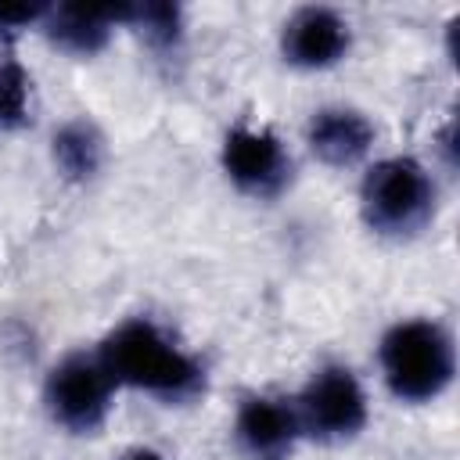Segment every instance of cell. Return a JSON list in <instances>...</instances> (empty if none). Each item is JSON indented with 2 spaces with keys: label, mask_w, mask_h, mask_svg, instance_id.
I'll return each instance as SVG.
<instances>
[{
  "label": "cell",
  "mask_w": 460,
  "mask_h": 460,
  "mask_svg": "<svg viewBox=\"0 0 460 460\" xmlns=\"http://www.w3.org/2000/svg\"><path fill=\"white\" fill-rule=\"evenodd\" d=\"M50 162L65 183L86 187L108 165V137L93 119L72 115L50 133Z\"/></svg>",
  "instance_id": "obj_11"
},
{
  "label": "cell",
  "mask_w": 460,
  "mask_h": 460,
  "mask_svg": "<svg viewBox=\"0 0 460 460\" xmlns=\"http://www.w3.org/2000/svg\"><path fill=\"white\" fill-rule=\"evenodd\" d=\"M32 119V75L29 68L0 54V133H14Z\"/></svg>",
  "instance_id": "obj_13"
},
{
  "label": "cell",
  "mask_w": 460,
  "mask_h": 460,
  "mask_svg": "<svg viewBox=\"0 0 460 460\" xmlns=\"http://www.w3.org/2000/svg\"><path fill=\"white\" fill-rule=\"evenodd\" d=\"M377 144L374 119L356 104H320L305 119V147L327 169H359Z\"/></svg>",
  "instance_id": "obj_9"
},
{
  "label": "cell",
  "mask_w": 460,
  "mask_h": 460,
  "mask_svg": "<svg viewBox=\"0 0 460 460\" xmlns=\"http://www.w3.org/2000/svg\"><path fill=\"white\" fill-rule=\"evenodd\" d=\"M219 169L226 183L252 201H277L295 183V155L266 122H234L219 140Z\"/></svg>",
  "instance_id": "obj_6"
},
{
  "label": "cell",
  "mask_w": 460,
  "mask_h": 460,
  "mask_svg": "<svg viewBox=\"0 0 460 460\" xmlns=\"http://www.w3.org/2000/svg\"><path fill=\"white\" fill-rule=\"evenodd\" d=\"M438 216V180L413 155H385L363 165L359 219L381 241H413Z\"/></svg>",
  "instance_id": "obj_3"
},
{
  "label": "cell",
  "mask_w": 460,
  "mask_h": 460,
  "mask_svg": "<svg viewBox=\"0 0 460 460\" xmlns=\"http://www.w3.org/2000/svg\"><path fill=\"white\" fill-rule=\"evenodd\" d=\"M119 460H169L165 453H158L155 446H133V449H126Z\"/></svg>",
  "instance_id": "obj_15"
},
{
  "label": "cell",
  "mask_w": 460,
  "mask_h": 460,
  "mask_svg": "<svg viewBox=\"0 0 460 460\" xmlns=\"http://www.w3.org/2000/svg\"><path fill=\"white\" fill-rule=\"evenodd\" d=\"M119 385V392H140L162 406H190L208 388V367L155 316L119 320L93 349Z\"/></svg>",
  "instance_id": "obj_1"
},
{
  "label": "cell",
  "mask_w": 460,
  "mask_h": 460,
  "mask_svg": "<svg viewBox=\"0 0 460 460\" xmlns=\"http://www.w3.org/2000/svg\"><path fill=\"white\" fill-rule=\"evenodd\" d=\"M377 370L402 406H428L456 381V338L435 316H402L377 338Z\"/></svg>",
  "instance_id": "obj_2"
},
{
  "label": "cell",
  "mask_w": 460,
  "mask_h": 460,
  "mask_svg": "<svg viewBox=\"0 0 460 460\" xmlns=\"http://www.w3.org/2000/svg\"><path fill=\"white\" fill-rule=\"evenodd\" d=\"M47 4H0V43H14L25 32H40Z\"/></svg>",
  "instance_id": "obj_14"
},
{
  "label": "cell",
  "mask_w": 460,
  "mask_h": 460,
  "mask_svg": "<svg viewBox=\"0 0 460 460\" xmlns=\"http://www.w3.org/2000/svg\"><path fill=\"white\" fill-rule=\"evenodd\" d=\"M115 399H119V385L111 381V374L104 370L93 349L90 352L72 349L58 356L47 367L43 392H40L47 420L58 431L75 435V438L101 435L115 413Z\"/></svg>",
  "instance_id": "obj_4"
},
{
  "label": "cell",
  "mask_w": 460,
  "mask_h": 460,
  "mask_svg": "<svg viewBox=\"0 0 460 460\" xmlns=\"http://www.w3.org/2000/svg\"><path fill=\"white\" fill-rule=\"evenodd\" d=\"M119 29H126V4H47V14L40 22V36L68 58H97L101 50H108Z\"/></svg>",
  "instance_id": "obj_10"
},
{
  "label": "cell",
  "mask_w": 460,
  "mask_h": 460,
  "mask_svg": "<svg viewBox=\"0 0 460 460\" xmlns=\"http://www.w3.org/2000/svg\"><path fill=\"white\" fill-rule=\"evenodd\" d=\"M126 29H133L140 36V43L158 58H180L183 50V7L180 4H162V0H147V4H126Z\"/></svg>",
  "instance_id": "obj_12"
},
{
  "label": "cell",
  "mask_w": 460,
  "mask_h": 460,
  "mask_svg": "<svg viewBox=\"0 0 460 460\" xmlns=\"http://www.w3.org/2000/svg\"><path fill=\"white\" fill-rule=\"evenodd\" d=\"M230 442L241 460H291L302 446V428L291 395L244 392L234 406Z\"/></svg>",
  "instance_id": "obj_7"
},
{
  "label": "cell",
  "mask_w": 460,
  "mask_h": 460,
  "mask_svg": "<svg viewBox=\"0 0 460 460\" xmlns=\"http://www.w3.org/2000/svg\"><path fill=\"white\" fill-rule=\"evenodd\" d=\"M291 402L298 413L302 442L345 446L370 424V395L359 374L341 359H323L320 367H313Z\"/></svg>",
  "instance_id": "obj_5"
},
{
  "label": "cell",
  "mask_w": 460,
  "mask_h": 460,
  "mask_svg": "<svg viewBox=\"0 0 460 460\" xmlns=\"http://www.w3.org/2000/svg\"><path fill=\"white\" fill-rule=\"evenodd\" d=\"M277 47L284 65L298 72H327L338 68L352 50V22L327 4L295 7L277 32Z\"/></svg>",
  "instance_id": "obj_8"
}]
</instances>
